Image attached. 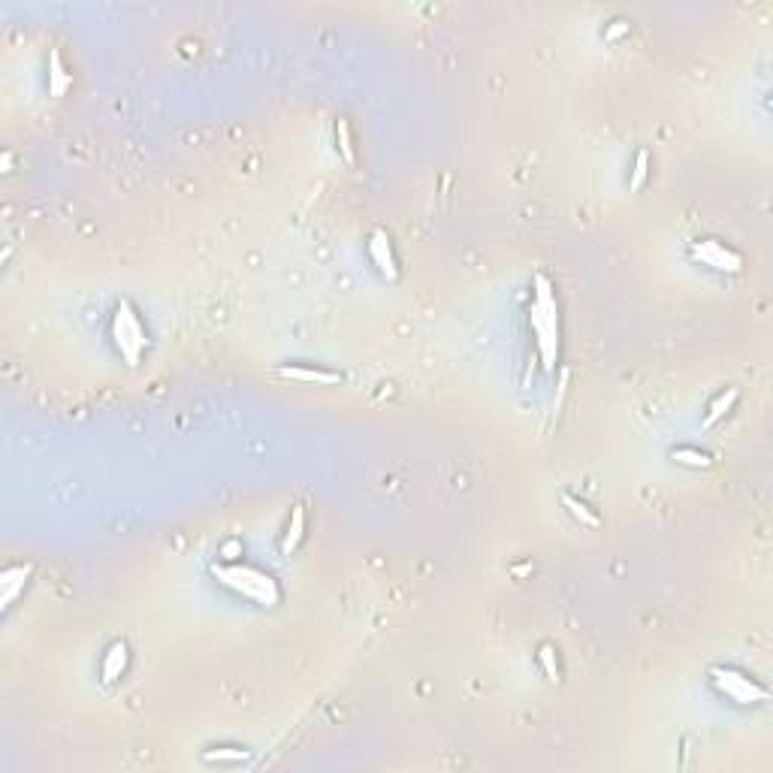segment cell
<instances>
[{"label": "cell", "mask_w": 773, "mask_h": 773, "mask_svg": "<svg viewBox=\"0 0 773 773\" xmlns=\"http://www.w3.org/2000/svg\"><path fill=\"white\" fill-rule=\"evenodd\" d=\"M215 577L224 586L242 592L245 598L260 601V605H275V601H278V586H275V580L266 577V574H260V571L248 568V565H230V568L218 565L215 568Z\"/></svg>", "instance_id": "obj_1"}, {"label": "cell", "mask_w": 773, "mask_h": 773, "mask_svg": "<svg viewBox=\"0 0 773 773\" xmlns=\"http://www.w3.org/2000/svg\"><path fill=\"white\" fill-rule=\"evenodd\" d=\"M713 680H716L719 689H722L725 695H731L734 701H740V704H753V701H765V698H767V692L761 689V686H755L749 676L737 674V671L716 668L713 671Z\"/></svg>", "instance_id": "obj_2"}, {"label": "cell", "mask_w": 773, "mask_h": 773, "mask_svg": "<svg viewBox=\"0 0 773 773\" xmlns=\"http://www.w3.org/2000/svg\"><path fill=\"white\" fill-rule=\"evenodd\" d=\"M692 254H695L698 260H704L707 266L722 269V272H740V266H743L737 254L728 251V248H722L719 242H701V245L692 248Z\"/></svg>", "instance_id": "obj_3"}, {"label": "cell", "mask_w": 773, "mask_h": 773, "mask_svg": "<svg viewBox=\"0 0 773 773\" xmlns=\"http://www.w3.org/2000/svg\"><path fill=\"white\" fill-rule=\"evenodd\" d=\"M281 378H290V381H309V384H338L342 375L335 372H323V369H299V366H284L278 369Z\"/></svg>", "instance_id": "obj_4"}, {"label": "cell", "mask_w": 773, "mask_h": 773, "mask_svg": "<svg viewBox=\"0 0 773 773\" xmlns=\"http://www.w3.org/2000/svg\"><path fill=\"white\" fill-rule=\"evenodd\" d=\"M369 251H372V257L381 269H384L390 278H396V260H393V251H390V242L384 233H375L372 242H369Z\"/></svg>", "instance_id": "obj_5"}, {"label": "cell", "mask_w": 773, "mask_h": 773, "mask_svg": "<svg viewBox=\"0 0 773 773\" xmlns=\"http://www.w3.org/2000/svg\"><path fill=\"white\" fill-rule=\"evenodd\" d=\"M115 342H118L121 354L127 357V363H136V359H140V351H142V347L133 342V335H130V330H127V323H124L121 314H115Z\"/></svg>", "instance_id": "obj_6"}, {"label": "cell", "mask_w": 773, "mask_h": 773, "mask_svg": "<svg viewBox=\"0 0 773 773\" xmlns=\"http://www.w3.org/2000/svg\"><path fill=\"white\" fill-rule=\"evenodd\" d=\"M124 664H127V647H124V643H115V647H112L109 653H106V662H103V680H106V683H112L115 676H121Z\"/></svg>", "instance_id": "obj_7"}, {"label": "cell", "mask_w": 773, "mask_h": 773, "mask_svg": "<svg viewBox=\"0 0 773 773\" xmlns=\"http://www.w3.org/2000/svg\"><path fill=\"white\" fill-rule=\"evenodd\" d=\"M302 528H305V507L296 505L293 507V517H290V526H287V535H284V544H281L284 553L296 550V544L302 541Z\"/></svg>", "instance_id": "obj_8"}, {"label": "cell", "mask_w": 773, "mask_h": 773, "mask_svg": "<svg viewBox=\"0 0 773 773\" xmlns=\"http://www.w3.org/2000/svg\"><path fill=\"white\" fill-rule=\"evenodd\" d=\"M25 577H27V568L25 565H18V568H9L6 574H4V580H0V583H4V605H9V601H13L16 595H18V589L25 586Z\"/></svg>", "instance_id": "obj_9"}, {"label": "cell", "mask_w": 773, "mask_h": 773, "mask_svg": "<svg viewBox=\"0 0 773 773\" xmlns=\"http://www.w3.org/2000/svg\"><path fill=\"white\" fill-rule=\"evenodd\" d=\"M49 91L55 94V97H61L63 91H67V85H70V76L67 73H63V67H61V55L58 51H51V73H49Z\"/></svg>", "instance_id": "obj_10"}, {"label": "cell", "mask_w": 773, "mask_h": 773, "mask_svg": "<svg viewBox=\"0 0 773 773\" xmlns=\"http://www.w3.org/2000/svg\"><path fill=\"white\" fill-rule=\"evenodd\" d=\"M734 402H737V390L731 387V390H728L725 396H719V399L713 402V405H710V414L704 417V426H713V423H716L719 417H722V414H728V411H731V405H734Z\"/></svg>", "instance_id": "obj_11"}, {"label": "cell", "mask_w": 773, "mask_h": 773, "mask_svg": "<svg viewBox=\"0 0 773 773\" xmlns=\"http://www.w3.org/2000/svg\"><path fill=\"white\" fill-rule=\"evenodd\" d=\"M671 457H674L676 462H683V465H692V469H707V465H710V457H707V453H701V450H689V447H676Z\"/></svg>", "instance_id": "obj_12"}, {"label": "cell", "mask_w": 773, "mask_h": 773, "mask_svg": "<svg viewBox=\"0 0 773 773\" xmlns=\"http://www.w3.org/2000/svg\"><path fill=\"white\" fill-rule=\"evenodd\" d=\"M562 502H565V507H568V511H571V514H574V517H577V520H580V523H583V526H598V517H595V514H592V511H589V507H586L583 502H577V499H574V495H565V499H562Z\"/></svg>", "instance_id": "obj_13"}, {"label": "cell", "mask_w": 773, "mask_h": 773, "mask_svg": "<svg viewBox=\"0 0 773 773\" xmlns=\"http://www.w3.org/2000/svg\"><path fill=\"white\" fill-rule=\"evenodd\" d=\"M335 133H338V145H342V154L347 163H354V145H351V130H347V121L338 118L335 124Z\"/></svg>", "instance_id": "obj_14"}, {"label": "cell", "mask_w": 773, "mask_h": 773, "mask_svg": "<svg viewBox=\"0 0 773 773\" xmlns=\"http://www.w3.org/2000/svg\"><path fill=\"white\" fill-rule=\"evenodd\" d=\"M206 761H245L248 753L245 749H211V753L203 755Z\"/></svg>", "instance_id": "obj_15"}, {"label": "cell", "mask_w": 773, "mask_h": 773, "mask_svg": "<svg viewBox=\"0 0 773 773\" xmlns=\"http://www.w3.org/2000/svg\"><path fill=\"white\" fill-rule=\"evenodd\" d=\"M647 178V151H638V161H634V173H631V190H638Z\"/></svg>", "instance_id": "obj_16"}, {"label": "cell", "mask_w": 773, "mask_h": 773, "mask_svg": "<svg viewBox=\"0 0 773 773\" xmlns=\"http://www.w3.org/2000/svg\"><path fill=\"white\" fill-rule=\"evenodd\" d=\"M541 662H544V668L550 674V680H556L559 668H556V662H553V650H550V647H541Z\"/></svg>", "instance_id": "obj_17"}, {"label": "cell", "mask_w": 773, "mask_h": 773, "mask_svg": "<svg viewBox=\"0 0 773 773\" xmlns=\"http://www.w3.org/2000/svg\"><path fill=\"white\" fill-rule=\"evenodd\" d=\"M629 30V25H622V21H617V25H613L610 30H607V39H617V37H622Z\"/></svg>", "instance_id": "obj_18"}]
</instances>
